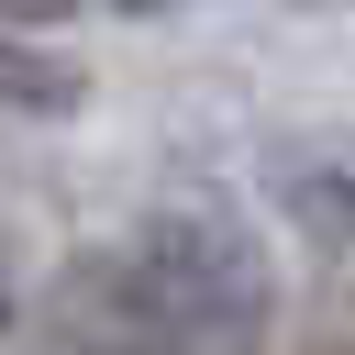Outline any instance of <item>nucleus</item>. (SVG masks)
<instances>
[{"label": "nucleus", "instance_id": "1", "mask_svg": "<svg viewBox=\"0 0 355 355\" xmlns=\"http://www.w3.org/2000/svg\"><path fill=\"white\" fill-rule=\"evenodd\" d=\"M255 189H266V211L300 244L355 255V122H288V133H266Z\"/></svg>", "mask_w": 355, "mask_h": 355}, {"label": "nucleus", "instance_id": "2", "mask_svg": "<svg viewBox=\"0 0 355 355\" xmlns=\"http://www.w3.org/2000/svg\"><path fill=\"white\" fill-rule=\"evenodd\" d=\"M0 111H78V67L22 44V33H0Z\"/></svg>", "mask_w": 355, "mask_h": 355}, {"label": "nucleus", "instance_id": "3", "mask_svg": "<svg viewBox=\"0 0 355 355\" xmlns=\"http://www.w3.org/2000/svg\"><path fill=\"white\" fill-rule=\"evenodd\" d=\"M78 11H189V0H0V33H33V22H78Z\"/></svg>", "mask_w": 355, "mask_h": 355}, {"label": "nucleus", "instance_id": "4", "mask_svg": "<svg viewBox=\"0 0 355 355\" xmlns=\"http://www.w3.org/2000/svg\"><path fill=\"white\" fill-rule=\"evenodd\" d=\"M0 333H11V266H0Z\"/></svg>", "mask_w": 355, "mask_h": 355}]
</instances>
